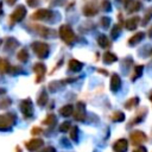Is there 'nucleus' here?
<instances>
[{"mask_svg":"<svg viewBox=\"0 0 152 152\" xmlns=\"http://www.w3.org/2000/svg\"><path fill=\"white\" fill-rule=\"evenodd\" d=\"M59 37L63 39V42H65L69 45H71L76 39L75 33L69 25H62L59 27Z\"/></svg>","mask_w":152,"mask_h":152,"instance_id":"nucleus-1","label":"nucleus"},{"mask_svg":"<svg viewBox=\"0 0 152 152\" xmlns=\"http://www.w3.org/2000/svg\"><path fill=\"white\" fill-rule=\"evenodd\" d=\"M15 122V114L6 113L0 114V131H8Z\"/></svg>","mask_w":152,"mask_h":152,"instance_id":"nucleus-2","label":"nucleus"},{"mask_svg":"<svg viewBox=\"0 0 152 152\" xmlns=\"http://www.w3.org/2000/svg\"><path fill=\"white\" fill-rule=\"evenodd\" d=\"M32 50L34 51V53L39 57V58H46L49 56V51L50 48L46 43L43 42H34L32 43Z\"/></svg>","mask_w":152,"mask_h":152,"instance_id":"nucleus-3","label":"nucleus"},{"mask_svg":"<svg viewBox=\"0 0 152 152\" xmlns=\"http://www.w3.org/2000/svg\"><path fill=\"white\" fill-rule=\"evenodd\" d=\"M20 109L25 118H31L33 115V104L30 99H25L20 102Z\"/></svg>","mask_w":152,"mask_h":152,"instance_id":"nucleus-4","label":"nucleus"},{"mask_svg":"<svg viewBox=\"0 0 152 152\" xmlns=\"http://www.w3.org/2000/svg\"><path fill=\"white\" fill-rule=\"evenodd\" d=\"M146 140H147V137L141 131H134L133 133H131V141H132V144L134 146H140Z\"/></svg>","mask_w":152,"mask_h":152,"instance_id":"nucleus-5","label":"nucleus"},{"mask_svg":"<svg viewBox=\"0 0 152 152\" xmlns=\"http://www.w3.org/2000/svg\"><path fill=\"white\" fill-rule=\"evenodd\" d=\"M52 15H53V13L50 10L40 8L32 14V19H34V20H49L52 18Z\"/></svg>","mask_w":152,"mask_h":152,"instance_id":"nucleus-6","label":"nucleus"},{"mask_svg":"<svg viewBox=\"0 0 152 152\" xmlns=\"http://www.w3.org/2000/svg\"><path fill=\"white\" fill-rule=\"evenodd\" d=\"M26 15V8L24 6H18L11 14V20L14 21V23H18V21H21Z\"/></svg>","mask_w":152,"mask_h":152,"instance_id":"nucleus-7","label":"nucleus"},{"mask_svg":"<svg viewBox=\"0 0 152 152\" xmlns=\"http://www.w3.org/2000/svg\"><path fill=\"white\" fill-rule=\"evenodd\" d=\"M74 112V118L78 121H83L86 118V104L83 102H77Z\"/></svg>","mask_w":152,"mask_h":152,"instance_id":"nucleus-8","label":"nucleus"},{"mask_svg":"<svg viewBox=\"0 0 152 152\" xmlns=\"http://www.w3.org/2000/svg\"><path fill=\"white\" fill-rule=\"evenodd\" d=\"M43 144H44L43 139H40V138H33V139H31L30 141L26 142V148L28 151L33 152V151H37L38 148H40L43 146Z\"/></svg>","mask_w":152,"mask_h":152,"instance_id":"nucleus-9","label":"nucleus"},{"mask_svg":"<svg viewBox=\"0 0 152 152\" xmlns=\"http://www.w3.org/2000/svg\"><path fill=\"white\" fill-rule=\"evenodd\" d=\"M33 71H34V72H36V75H37L36 82L38 83V82H40V81H42V78L44 77L45 71H46V68H45V65H44L43 63H37V64H34V65H33Z\"/></svg>","mask_w":152,"mask_h":152,"instance_id":"nucleus-10","label":"nucleus"},{"mask_svg":"<svg viewBox=\"0 0 152 152\" xmlns=\"http://www.w3.org/2000/svg\"><path fill=\"white\" fill-rule=\"evenodd\" d=\"M128 147V141L126 139H119L113 144V150L114 152H126Z\"/></svg>","mask_w":152,"mask_h":152,"instance_id":"nucleus-11","label":"nucleus"},{"mask_svg":"<svg viewBox=\"0 0 152 152\" xmlns=\"http://www.w3.org/2000/svg\"><path fill=\"white\" fill-rule=\"evenodd\" d=\"M121 88V78L118 74H113L110 77V90L113 93H116Z\"/></svg>","mask_w":152,"mask_h":152,"instance_id":"nucleus-12","label":"nucleus"},{"mask_svg":"<svg viewBox=\"0 0 152 152\" xmlns=\"http://www.w3.org/2000/svg\"><path fill=\"white\" fill-rule=\"evenodd\" d=\"M139 21H140V18L139 17H137V15L135 17H132V18H129V19H127L125 21V27L127 30H129V31H133L139 25Z\"/></svg>","mask_w":152,"mask_h":152,"instance_id":"nucleus-13","label":"nucleus"},{"mask_svg":"<svg viewBox=\"0 0 152 152\" xmlns=\"http://www.w3.org/2000/svg\"><path fill=\"white\" fill-rule=\"evenodd\" d=\"M97 7L95 6V4H93V2H89V4H87L84 7H83V13H84V15H87V17H93V15H95V14H97Z\"/></svg>","mask_w":152,"mask_h":152,"instance_id":"nucleus-14","label":"nucleus"},{"mask_svg":"<svg viewBox=\"0 0 152 152\" xmlns=\"http://www.w3.org/2000/svg\"><path fill=\"white\" fill-rule=\"evenodd\" d=\"M144 37H145L144 32H137V33H134V34L128 39V44H129V45H135V44L140 43V42L144 39Z\"/></svg>","mask_w":152,"mask_h":152,"instance_id":"nucleus-15","label":"nucleus"},{"mask_svg":"<svg viewBox=\"0 0 152 152\" xmlns=\"http://www.w3.org/2000/svg\"><path fill=\"white\" fill-rule=\"evenodd\" d=\"M118 61V57L115 53H113L112 51H106L103 53V62L107 63V64H110L113 62H116Z\"/></svg>","mask_w":152,"mask_h":152,"instance_id":"nucleus-16","label":"nucleus"},{"mask_svg":"<svg viewBox=\"0 0 152 152\" xmlns=\"http://www.w3.org/2000/svg\"><path fill=\"white\" fill-rule=\"evenodd\" d=\"M83 68V64L77 59H70L69 61V70L71 71H80Z\"/></svg>","mask_w":152,"mask_h":152,"instance_id":"nucleus-17","label":"nucleus"},{"mask_svg":"<svg viewBox=\"0 0 152 152\" xmlns=\"http://www.w3.org/2000/svg\"><path fill=\"white\" fill-rule=\"evenodd\" d=\"M72 110H74V107H72L71 104H65V106H63V107L59 109V113H61L62 116L66 118V116H69V115L72 114Z\"/></svg>","mask_w":152,"mask_h":152,"instance_id":"nucleus-18","label":"nucleus"},{"mask_svg":"<svg viewBox=\"0 0 152 152\" xmlns=\"http://www.w3.org/2000/svg\"><path fill=\"white\" fill-rule=\"evenodd\" d=\"M46 102H48V93H46V91H42L40 95L38 96L37 103H38L39 107H43V106L46 104Z\"/></svg>","mask_w":152,"mask_h":152,"instance_id":"nucleus-19","label":"nucleus"},{"mask_svg":"<svg viewBox=\"0 0 152 152\" xmlns=\"http://www.w3.org/2000/svg\"><path fill=\"white\" fill-rule=\"evenodd\" d=\"M142 71H144V66H142V65H137V66L134 68V74L132 75L131 80H132V81H135L137 78H139V77L142 75Z\"/></svg>","mask_w":152,"mask_h":152,"instance_id":"nucleus-20","label":"nucleus"},{"mask_svg":"<svg viewBox=\"0 0 152 152\" xmlns=\"http://www.w3.org/2000/svg\"><path fill=\"white\" fill-rule=\"evenodd\" d=\"M10 69H11V66H10L8 61L5 58H0V71L1 72H8Z\"/></svg>","mask_w":152,"mask_h":152,"instance_id":"nucleus-21","label":"nucleus"},{"mask_svg":"<svg viewBox=\"0 0 152 152\" xmlns=\"http://www.w3.org/2000/svg\"><path fill=\"white\" fill-rule=\"evenodd\" d=\"M17 57H18V59H19L20 62L25 63V62H27V59H28V52L26 51V49H21V50L18 52Z\"/></svg>","mask_w":152,"mask_h":152,"instance_id":"nucleus-22","label":"nucleus"},{"mask_svg":"<svg viewBox=\"0 0 152 152\" xmlns=\"http://www.w3.org/2000/svg\"><path fill=\"white\" fill-rule=\"evenodd\" d=\"M97 43H99V45H100L101 48H108V46H109V40H108V38H107L104 34L99 36Z\"/></svg>","mask_w":152,"mask_h":152,"instance_id":"nucleus-23","label":"nucleus"},{"mask_svg":"<svg viewBox=\"0 0 152 152\" xmlns=\"http://www.w3.org/2000/svg\"><path fill=\"white\" fill-rule=\"evenodd\" d=\"M112 120L115 121V122H120V121H124L125 120V114L120 110H116L114 112V114L112 115Z\"/></svg>","mask_w":152,"mask_h":152,"instance_id":"nucleus-24","label":"nucleus"},{"mask_svg":"<svg viewBox=\"0 0 152 152\" xmlns=\"http://www.w3.org/2000/svg\"><path fill=\"white\" fill-rule=\"evenodd\" d=\"M55 122H56V116H55V114H49V115L46 116V119L43 121V124H44V125H48V126H52Z\"/></svg>","mask_w":152,"mask_h":152,"instance_id":"nucleus-25","label":"nucleus"},{"mask_svg":"<svg viewBox=\"0 0 152 152\" xmlns=\"http://www.w3.org/2000/svg\"><path fill=\"white\" fill-rule=\"evenodd\" d=\"M127 8H128V12H137L139 8H140V2L139 1H135V2H131L128 6H127Z\"/></svg>","mask_w":152,"mask_h":152,"instance_id":"nucleus-26","label":"nucleus"},{"mask_svg":"<svg viewBox=\"0 0 152 152\" xmlns=\"http://www.w3.org/2000/svg\"><path fill=\"white\" fill-rule=\"evenodd\" d=\"M138 103H139V99H138V97H133V99H129V100H128V102L125 104V107L128 108V109H131L132 107L137 106Z\"/></svg>","mask_w":152,"mask_h":152,"instance_id":"nucleus-27","label":"nucleus"},{"mask_svg":"<svg viewBox=\"0 0 152 152\" xmlns=\"http://www.w3.org/2000/svg\"><path fill=\"white\" fill-rule=\"evenodd\" d=\"M70 138L74 141L78 140V128L77 127H71V129H70Z\"/></svg>","mask_w":152,"mask_h":152,"instance_id":"nucleus-28","label":"nucleus"},{"mask_svg":"<svg viewBox=\"0 0 152 152\" xmlns=\"http://www.w3.org/2000/svg\"><path fill=\"white\" fill-rule=\"evenodd\" d=\"M6 46L8 49H14L18 46V42L14 39V38H8L7 39V43H6Z\"/></svg>","mask_w":152,"mask_h":152,"instance_id":"nucleus-29","label":"nucleus"},{"mask_svg":"<svg viewBox=\"0 0 152 152\" xmlns=\"http://www.w3.org/2000/svg\"><path fill=\"white\" fill-rule=\"evenodd\" d=\"M102 8L104 12H109L112 10V5H110L109 0H102Z\"/></svg>","mask_w":152,"mask_h":152,"instance_id":"nucleus-30","label":"nucleus"},{"mask_svg":"<svg viewBox=\"0 0 152 152\" xmlns=\"http://www.w3.org/2000/svg\"><path fill=\"white\" fill-rule=\"evenodd\" d=\"M109 24H110V19H109L108 17H102V18H101V26H102V27L107 28V27L109 26Z\"/></svg>","mask_w":152,"mask_h":152,"instance_id":"nucleus-31","label":"nucleus"},{"mask_svg":"<svg viewBox=\"0 0 152 152\" xmlns=\"http://www.w3.org/2000/svg\"><path fill=\"white\" fill-rule=\"evenodd\" d=\"M69 129H70V122H68V121L63 122V124L59 126V131H61V132H66V131H69Z\"/></svg>","mask_w":152,"mask_h":152,"instance_id":"nucleus-32","label":"nucleus"},{"mask_svg":"<svg viewBox=\"0 0 152 152\" xmlns=\"http://www.w3.org/2000/svg\"><path fill=\"white\" fill-rule=\"evenodd\" d=\"M119 32H120V26L119 25H114V27L112 28V37L116 38L119 36Z\"/></svg>","mask_w":152,"mask_h":152,"instance_id":"nucleus-33","label":"nucleus"},{"mask_svg":"<svg viewBox=\"0 0 152 152\" xmlns=\"http://www.w3.org/2000/svg\"><path fill=\"white\" fill-rule=\"evenodd\" d=\"M39 152H56V150H55V147H52V146H48V147H44L42 151H39Z\"/></svg>","mask_w":152,"mask_h":152,"instance_id":"nucleus-34","label":"nucleus"},{"mask_svg":"<svg viewBox=\"0 0 152 152\" xmlns=\"http://www.w3.org/2000/svg\"><path fill=\"white\" fill-rule=\"evenodd\" d=\"M27 4L33 7V6H37L38 5V0H27Z\"/></svg>","mask_w":152,"mask_h":152,"instance_id":"nucleus-35","label":"nucleus"},{"mask_svg":"<svg viewBox=\"0 0 152 152\" xmlns=\"http://www.w3.org/2000/svg\"><path fill=\"white\" fill-rule=\"evenodd\" d=\"M133 152H147V151H146V148H145L144 146H139L138 148L133 150Z\"/></svg>","mask_w":152,"mask_h":152,"instance_id":"nucleus-36","label":"nucleus"},{"mask_svg":"<svg viewBox=\"0 0 152 152\" xmlns=\"http://www.w3.org/2000/svg\"><path fill=\"white\" fill-rule=\"evenodd\" d=\"M40 132H42V129H40V128H38V127H33V129L31 131V133H32V134H39Z\"/></svg>","mask_w":152,"mask_h":152,"instance_id":"nucleus-37","label":"nucleus"},{"mask_svg":"<svg viewBox=\"0 0 152 152\" xmlns=\"http://www.w3.org/2000/svg\"><path fill=\"white\" fill-rule=\"evenodd\" d=\"M147 15H146V20H148L151 17H152V8H150L148 11H147V13H146Z\"/></svg>","mask_w":152,"mask_h":152,"instance_id":"nucleus-38","label":"nucleus"},{"mask_svg":"<svg viewBox=\"0 0 152 152\" xmlns=\"http://www.w3.org/2000/svg\"><path fill=\"white\" fill-rule=\"evenodd\" d=\"M124 2H125V6L127 7V6H128V5L132 2V0H124Z\"/></svg>","mask_w":152,"mask_h":152,"instance_id":"nucleus-39","label":"nucleus"},{"mask_svg":"<svg viewBox=\"0 0 152 152\" xmlns=\"http://www.w3.org/2000/svg\"><path fill=\"white\" fill-rule=\"evenodd\" d=\"M6 1H7V4H8V5H13L17 0H6Z\"/></svg>","mask_w":152,"mask_h":152,"instance_id":"nucleus-40","label":"nucleus"},{"mask_svg":"<svg viewBox=\"0 0 152 152\" xmlns=\"http://www.w3.org/2000/svg\"><path fill=\"white\" fill-rule=\"evenodd\" d=\"M6 93V89H4V88H0V95H2V94H5Z\"/></svg>","mask_w":152,"mask_h":152,"instance_id":"nucleus-41","label":"nucleus"},{"mask_svg":"<svg viewBox=\"0 0 152 152\" xmlns=\"http://www.w3.org/2000/svg\"><path fill=\"white\" fill-rule=\"evenodd\" d=\"M148 36L150 37H152V26L150 27V30H148Z\"/></svg>","mask_w":152,"mask_h":152,"instance_id":"nucleus-42","label":"nucleus"},{"mask_svg":"<svg viewBox=\"0 0 152 152\" xmlns=\"http://www.w3.org/2000/svg\"><path fill=\"white\" fill-rule=\"evenodd\" d=\"M17 152H21V151H20V148H19V147H17Z\"/></svg>","mask_w":152,"mask_h":152,"instance_id":"nucleus-43","label":"nucleus"},{"mask_svg":"<svg viewBox=\"0 0 152 152\" xmlns=\"http://www.w3.org/2000/svg\"><path fill=\"white\" fill-rule=\"evenodd\" d=\"M150 100H151V102H152V93H151V95H150Z\"/></svg>","mask_w":152,"mask_h":152,"instance_id":"nucleus-44","label":"nucleus"},{"mask_svg":"<svg viewBox=\"0 0 152 152\" xmlns=\"http://www.w3.org/2000/svg\"><path fill=\"white\" fill-rule=\"evenodd\" d=\"M0 45H1V39H0Z\"/></svg>","mask_w":152,"mask_h":152,"instance_id":"nucleus-45","label":"nucleus"},{"mask_svg":"<svg viewBox=\"0 0 152 152\" xmlns=\"http://www.w3.org/2000/svg\"><path fill=\"white\" fill-rule=\"evenodd\" d=\"M148 1H150V0H148Z\"/></svg>","mask_w":152,"mask_h":152,"instance_id":"nucleus-46","label":"nucleus"}]
</instances>
